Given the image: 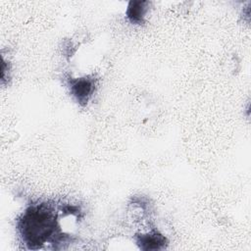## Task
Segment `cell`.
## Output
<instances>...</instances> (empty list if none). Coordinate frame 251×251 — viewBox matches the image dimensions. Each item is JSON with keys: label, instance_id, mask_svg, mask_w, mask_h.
<instances>
[{"label": "cell", "instance_id": "obj_1", "mask_svg": "<svg viewBox=\"0 0 251 251\" xmlns=\"http://www.w3.org/2000/svg\"><path fill=\"white\" fill-rule=\"evenodd\" d=\"M16 228L22 243L31 250L47 245L50 249H65L75 240L64 227L60 203L50 200L28 204L17 218Z\"/></svg>", "mask_w": 251, "mask_h": 251}, {"label": "cell", "instance_id": "obj_2", "mask_svg": "<svg viewBox=\"0 0 251 251\" xmlns=\"http://www.w3.org/2000/svg\"><path fill=\"white\" fill-rule=\"evenodd\" d=\"M98 78L94 75H85L78 77L69 76L67 85L74 100L80 106L88 105L97 89Z\"/></svg>", "mask_w": 251, "mask_h": 251}, {"label": "cell", "instance_id": "obj_3", "mask_svg": "<svg viewBox=\"0 0 251 251\" xmlns=\"http://www.w3.org/2000/svg\"><path fill=\"white\" fill-rule=\"evenodd\" d=\"M134 242L141 250H164L169 244L168 238L157 228L151 227L146 231H139L133 235Z\"/></svg>", "mask_w": 251, "mask_h": 251}, {"label": "cell", "instance_id": "obj_4", "mask_svg": "<svg viewBox=\"0 0 251 251\" xmlns=\"http://www.w3.org/2000/svg\"><path fill=\"white\" fill-rule=\"evenodd\" d=\"M151 2L149 1H129L126 10V17L132 25H141L145 23Z\"/></svg>", "mask_w": 251, "mask_h": 251}, {"label": "cell", "instance_id": "obj_5", "mask_svg": "<svg viewBox=\"0 0 251 251\" xmlns=\"http://www.w3.org/2000/svg\"><path fill=\"white\" fill-rule=\"evenodd\" d=\"M2 74H1V83L2 85L5 84L6 81L11 79V63L10 61L6 60L4 56H2Z\"/></svg>", "mask_w": 251, "mask_h": 251}]
</instances>
